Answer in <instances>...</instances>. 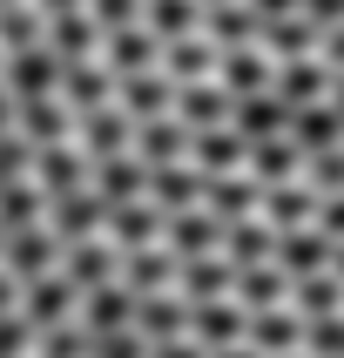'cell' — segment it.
<instances>
[{"label":"cell","mask_w":344,"mask_h":358,"mask_svg":"<svg viewBox=\"0 0 344 358\" xmlns=\"http://www.w3.org/2000/svg\"><path fill=\"white\" fill-rule=\"evenodd\" d=\"M176 278H182V257L169 250V243H149V250H128V257H121V284H128L135 298H149V291H169Z\"/></svg>","instance_id":"obj_22"},{"label":"cell","mask_w":344,"mask_h":358,"mask_svg":"<svg viewBox=\"0 0 344 358\" xmlns=\"http://www.w3.org/2000/svg\"><path fill=\"white\" fill-rule=\"evenodd\" d=\"M88 14L101 20V34H115V27H135L149 14V0H88Z\"/></svg>","instance_id":"obj_47"},{"label":"cell","mask_w":344,"mask_h":358,"mask_svg":"<svg viewBox=\"0 0 344 358\" xmlns=\"http://www.w3.org/2000/svg\"><path fill=\"white\" fill-rule=\"evenodd\" d=\"M40 358H95V331L88 324H54V331H40Z\"/></svg>","instance_id":"obj_43"},{"label":"cell","mask_w":344,"mask_h":358,"mask_svg":"<svg viewBox=\"0 0 344 358\" xmlns=\"http://www.w3.org/2000/svg\"><path fill=\"white\" fill-rule=\"evenodd\" d=\"M290 122H297V108L270 88V95H243L237 101V129L250 142H277V136H290Z\"/></svg>","instance_id":"obj_26"},{"label":"cell","mask_w":344,"mask_h":358,"mask_svg":"<svg viewBox=\"0 0 344 358\" xmlns=\"http://www.w3.org/2000/svg\"><path fill=\"white\" fill-rule=\"evenodd\" d=\"M61 81H68V61H61L47 41H34V48L7 55V88H14L20 101H27V95H61Z\"/></svg>","instance_id":"obj_5"},{"label":"cell","mask_w":344,"mask_h":358,"mask_svg":"<svg viewBox=\"0 0 344 358\" xmlns=\"http://www.w3.org/2000/svg\"><path fill=\"white\" fill-rule=\"evenodd\" d=\"M290 271L283 264H237V304L243 311H277L283 298H290Z\"/></svg>","instance_id":"obj_25"},{"label":"cell","mask_w":344,"mask_h":358,"mask_svg":"<svg viewBox=\"0 0 344 358\" xmlns=\"http://www.w3.org/2000/svg\"><path fill=\"white\" fill-rule=\"evenodd\" d=\"M304 149H297V136H277V142H250V176L263 182V189H277V182H297L304 176Z\"/></svg>","instance_id":"obj_27"},{"label":"cell","mask_w":344,"mask_h":358,"mask_svg":"<svg viewBox=\"0 0 344 358\" xmlns=\"http://www.w3.org/2000/svg\"><path fill=\"white\" fill-rule=\"evenodd\" d=\"M162 68H169L176 81H216V68H223V48H216L209 34H182V41H169Z\"/></svg>","instance_id":"obj_35"},{"label":"cell","mask_w":344,"mask_h":358,"mask_svg":"<svg viewBox=\"0 0 344 358\" xmlns=\"http://www.w3.org/2000/svg\"><path fill=\"white\" fill-rule=\"evenodd\" d=\"M34 41H47V14H40L34 0L0 7V55H20V48H34Z\"/></svg>","instance_id":"obj_41"},{"label":"cell","mask_w":344,"mask_h":358,"mask_svg":"<svg viewBox=\"0 0 344 358\" xmlns=\"http://www.w3.org/2000/svg\"><path fill=\"white\" fill-rule=\"evenodd\" d=\"M216 81L230 88V95H270L277 88V61H270V48H257V41H243V48H223V68Z\"/></svg>","instance_id":"obj_6"},{"label":"cell","mask_w":344,"mask_h":358,"mask_svg":"<svg viewBox=\"0 0 344 358\" xmlns=\"http://www.w3.org/2000/svg\"><path fill=\"white\" fill-rule=\"evenodd\" d=\"M209 358H263V352H257L250 338H243V345H223V352H209Z\"/></svg>","instance_id":"obj_58"},{"label":"cell","mask_w":344,"mask_h":358,"mask_svg":"<svg viewBox=\"0 0 344 358\" xmlns=\"http://www.w3.org/2000/svg\"><path fill=\"white\" fill-rule=\"evenodd\" d=\"M156 352V345L142 338L135 324H128V331H108V338H95V358H149Z\"/></svg>","instance_id":"obj_49"},{"label":"cell","mask_w":344,"mask_h":358,"mask_svg":"<svg viewBox=\"0 0 344 358\" xmlns=\"http://www.w3.org/2000/svg\"><path fill=\"white\" fill-rule=\"evenodd\" d=\"M61 95H68V108H75V115H95V108H108V101L121 95V75L108 68V61H68Z\"/></svg>","instance_id":"obj_14"},{"label":"cell","mask_w":344,"mask_h":358,"mask_svg":"<svg viewBox=\"0 0 344 358\" xmlns=\"http://www.w3.org/2000/svg\"><path fill=\"white\" fill-rule=\"evenodd\" d=\"M7 129H20V95L0 81V136H7Z\"/></svg>","instance_id":"obj_52"},{"label":"cell","mask_w":344,"mask_h":358,"mask_svg":"<svg viewBox=\"0 0 344 358\" xmlns=\"http://www.w3.org/2000/svg\"><path fill=\"white\" fill-rule=\"evenodd\" d=\"M162 55H169V41H162L149 20L115 27V34H108V48H101V61H108L115 75H149V68H162Z\"/></svg>","instance_id":"obj_8"},{"label":"cell","mask_w":344,"mask_h":358,"mask_svg":"<svg viewBox=\"0 0 344 358\" xmlns=\"http://www.w3.org/2000/svg\"><path fill=\"white\" fill-rule=\"evenodd\" d=\"M34 182L47 189V196H75V189H88V182H95V156H88V149L54 142V149H40V156H34Z\"/></svg>","instance_id":"obj_12"},{"label":"cell","mask_w":344,"mask_h":358,"mask_svg":"<svg viewBox=\"0 0 344 358\" xmlns=\"http://www.w3.org/2000/svg\"><path fill=\"white\" fill-rule=\"evenodd\" d=\"M0 257H7V223H0Z\"/></svg>","instance_id":"obj_61"},{"label":"cell","mask_w":344,"mask_h":358,"mask_svg":"<svg viewBox=\"0 0 344 358\" xmlns=\"http://www.w3.org/2000/svg\"><path fill=\"white\" fill-rule=\"evenodd\" d=\"M277 264L290 271V278H317V271H331V264H338V237H331L324 223L283 230V237H277Z\"/></svg>","instance_id":"obj_7"},{"label":"cell","mask_w":344,"mask_h":358,"mask_svg":"<svg viewBox=\"0 0 344 358\" xmlns=\"http://www.w3.org/2000/svg\"><path fill=\"white\" fill-rule=\"evenodd\" d=\"M304 352H311V358H344V311H338V318H311V324H304Z\"/></svg>","instance_id":"obj_46"},{"label":"cell","mask_w":344,"mask_h":358,"mask_svg":"<svg viewBox=\"0 0 344 358\" xmlns=\"http://www.w3.org/2000/svg\"><path fill=\"white\" fill-rule=\"evenodd\" d=\"M290 298H297V318H338L344 311V278L338 271H317V278H297L290 284Z\"/></svg>","instance_id":"obj_39"},{"label":"cell","mask_w":344,"mask_h":358,"mask_svg":"<svg viewBox=\"0 0 344 358\" xmlns=\"http://www.w3.org/2000/svg\"><path fill=\"white\" fill-rule=\"evenodd\" d=\"M40 210H54V196H47L34 176L27 182H0V223H7V230H34Z\"/></svg>","instance_id":"obj_40"},{"label":"cell","mask_w":344,"mask_h":358,"mask_svg":"<svg viewBox=\"0 0 344 358\" xmlns=\"http://www.w3.org/2000/svg\"><path fill=\"white\" fill-rule=\"evenodd\" d=\"M47 48H54L61 61H95V48H108V34H101V20L81 7V14L47 20Z\"/></svg>","instance_id":"obj_30"},{"label":"cell","mask_w":344,"mask_h":358,"mask_svg":"<svg viewBox=\"0 0 344 358\" xmlns=\"http://www.w3.org/2000/svg\"><path fill=\"white\" fill-rule=\"evenodd\" d=\"M75 298H81V284L68 278V271H54V278H34V284H27L20 311H27V324H34V331H54V324H68Z\"/></svg>","instance_id":"obj_16"},{"label":"cell","mask_w":344,"mask_h":358,"mask_svg":"<svg viewBox=\"0 0 344 358\" xmlns=\"http://www.w3.org/2000/svg\"><path fill=\"white\" fill-rule=\"evenodd\" d=\"M202 34L216 41V48H243V41H263V14L250 0H223V7L202 14Z\"/></svg>","instance_id":"obj_34"},{"label":"cell","mask_w":344,"mask_h":358,"mask_svg":"<svg viewBox=\"0 0 344 358\" xmlns=\"http://www.w3.org/2000/svg\"><path fill=\"white\" fill-rule=\"evenodd\" d=\"M68 129H81V115L68 108V95H27L20 101V136L34 142V149L68 142Z\"/></svg>","instance_id":"obj_15"},{"label":"cell","mask_w":344,"mask_h":358,"mask_svg":"<svg viewBox=\"0 0 344 358\" xmlns=\"http://www.w3.org/2000/svg\"><path fill=\"white\" fill-rule=\"evenodd\" d=\"M169 237V210L156 196H135V203H115V217H108V243H115L121 257L128 250H149V243Z\"/></svg>","instance_id":"obj_3"},{"label":"cell","mask_w":344,"mask_h":358,"mask_svg":"<svg viewBox=\"0 0 344 358\" xmlns=\"http://www.w3.org/2000/svg\"><path fill=\"white\" fill-rule=\"evenodd\" d=\"M189 149H196V129H189L182 115H156V122H135V156L149 162V169L189 162Z\"/></svg>","instance_id":"obj_10"},{"label":"cell","mask_w":344,"mask_h":358,"mask_svg":"<svg viewBox=\"0 0 344 358\" xmlns=\"http://www.w3.org/2000/svg\"><path fill=\"white\" fill-rule=\"evenodd\" d=\"M331 88H338V68H331L324 55H297V61H277V95L290 101V108L331 101Z\"/></svg>","instance_id":"obj_9"},{"label":"cell","mask_w":344,"mask_h":358,"mask_svg":"<svg viewBox=\"0 0 344 358\" xmlns=\"http://www.w3.org/2000/svg\"><path fill=\"white\" fill-rule=\"evenodd\" d=\"M317 55H324V61H331V68L344 75V27H331V34H324V48H317Z\"/></svg>","instance_id":"obj_55"},{"label":"cell","mask_w":344,"mask_h":358,"mask_svg":"<svg viewBox=\"0 0 344 358\" xmlns=\"http://www.w3.org/2000/svg\"><path fill=\"white\" fill-rule=\"evenodd\" d=\"M176 95H182V81L169 75V68H149V75H121V108L135 122H156V115H176Z\"/></svg>","instance_id":"obj_13"},{"label":"cell","mask_w":344,"mask_h":358,"mask_svg":"<svg viewBox=\"0 0 344 358\" xmlns=\"http://www.w3.org/2000/svg\"><path fill=\"white\" fill-rule=\"evenodd\" d=\"M34 156H40L34 142L20 136V129H7V136H0V182H27L34 176Z\"/></svg>","instance_id":"obj_44"},{"label":"cell","mask_w":344,"mask_h":358,"mask_svg":"<svg viewBox=\"0 0 344 358\" xmlns=\"http://www.w3.org/2000/svg\"><path fill=\"white\" fill-rule=\"evenodd\" d=\"M263 210H270V223H277V230H304V223H317V217H324V196L297 176V182L263 189Z\"/></svg>","instance_id":"obj_29"},{"label":"cell","mask_w":344,"mask_h":358,"mask_svg":"<svg viewBox=\"0 0 344 358\" xmlns=\"http://www.w3.org/2000/svg\"><path fill=\"white\" fill-rule=\"evenodd\" d=\"M14 291H20V278L7 271V264H0V318H7V311H20V298H14Z\"/></svg>","instance_id":"obj_54"},{"label":"cell","mask_w":344,"mask_h":358,"mask_svg":"<svg viewBox=\"0 0 344 358\" xmlns=\"http://www.w3.org/2000/svg\"><path fill=\"white\" fill-rule=\"evenodd\" d=\"M34 7H40V14H47V20H61V14H81L88 0H34Z\"/></svg>","instance_id":"obj_56"},{"label":"cell","mask_w":344,"mask_h":358,"mask_svg":"<svg viewBox=\"0 0 344 358\" xmlns=\"http://www.w3.org/2000/svg\"><path fill=\"white\" fill-rule=\"evenodd\" d=\"M277 223H257V217H237L230 237H223V257L230 264H277Z\"/></svg>","instance_id":"obj_36"},{"label":"cell","mask_w":344,"mask_h":358,"mask_svg":"<svg viewBox=\"0 0 344 358\" xmlns=\"http://www.w3.org/2000/svg\"><path fill=\"white\" fill-rule=\"evenodd\" d=\"M115 264H121V250L108 237H88V243H68V257H61V271L81 284V291H101V284L115 278Z\"/></svg>","instance_id":"obj_32"},{"label":"cell","mask_w":344,"mask_h":358,"mask_svg":"<svg viewBox=\"0 0 344 358\" xmlns=\"http://www.w3.org/2000/svg\"><path fill=\"white\" fill-rule=\"evenodd\" d=\"M0 7H20V0H0Z\"/></svg>","instance_id":"obj_63"},{"label":"cell","mask_w":344,"mask_h":358,"mask_svg":"<svg viewBox=\"0 0 344 358\" xmlns=\"http://www.w3.org/2000/svg\"><path fill=\"white\" fill-rule=\"evenodd\" d=\"M54 257H68V243L54 237V223H34V230H7V271H14L20 284L34 278H54Z\"/></svg>","instance_id":"obj_2"},{"label":"cell","mask_w":344,"mask_h":358,"mask_svg":"<svg viewBox=\"0 0 344 358\" xmlns=\"http://www.w3.org/2000/svg\"><path fill=\"white\" fill-rule=\"evenodd\" d=\"M290 136H297L304 156H317V149H344V108H338V101H311V108H297Z\"/></svg>","instance_id":"obj_33"},{"label":"cell","mask_w":344,"mask_h":358,"mask_svg":"<svg viewBox=\"0 0 344 358\" xmlns=\"http://www.w3.org/2000/svg\"><path fill=\"white\" fill-rule=\"evenodd\" d=\"M95 189H101L108 203H135V196H149V162H142L135 149L101 156V162H95Z\"/></svg>","instance_id":"obj_28"},{"label":"cell","mask_w":344,"mask_h":358,"mask_svg":"<svg viewBox=\"0 0 344 358\" xmlns=\"http://www.w3.org/2000/svg\"><path fill=\"white\" fill-rule=\"evenodd\" d=\"M149 358H209V345H202V338H169V345H156Z\"/></svg>","instance_id":"obj_51"},{"label":"cell","mask_w":344,"mask_h":358,"mask_svg":"<svg viewBox=\"0 0 344 358\" xmlns=\"http://www.w3.org/2000/svg\"><path fill=\"white\" fill-rule=\"evenodd\" d=\"M176 291L189 304H216V298H237V264L223 257H182V278H176Z\"/></svg>","instance_id":"obj_18"},{"label":"cell","mask_w":344,"mask_h":358,"mask_svg":"<svg viewBox=\"0 0 344 358\" xmlns=\"http://www.w3.org/2000/svg\"><path fill=\"white\" fill-rule=\"evenodd\" d=\"M304 14L317 20L324 34H331V27H344V0H304Z\"/></svg>","instance_id":"obj_50"},{"label":"cell","mask_w":344,"mask_h":358,"mask_svg":"<svg viewBox=\"0 0 344 358\" xmlns=\"http://www.w3.org/2000/svg\"><path fill=\"white\" fill-rule=\"evenodd\" d=\"M317 223H324V230H331V237L344 243V196H324V217H317Z\"/></svg>","instance_id":"obj_53"},{"label":"cell","mask_w":344,"mask_h":358,"mask_svg":"<svg viewBox=\"0 0 344 358\" xmlns=\"http://www.w3.org/2000/svg\"><path fill=\"white\" fill-rule=\"evenodd\" d=\"M250 345H257L263 358H283V352H297L304 345V318L297 311H250Z\"/></svg>","instance_id":"obj_38"},{"label":"cell","mask_w":344,"mask_h":358,"mask_svg":"<svg viewBox=\"0 0 344 358\" xmlns=\"http://www.w3.org/2000/svg\"><path fill=\"white\" fill-rule=\"evenodd\" d=\"M331 101H338V108H344V75H338V88H331Z\"/></svg>","instance_id":"obj_59"},{"label":"cell","mask_w":344,"mask_h":358,"mask_svg":"<svg viewBox=\"0 0 344 358\" xmlns=\"http://www.w3.org/2000/svg\"><path fill=\"white\" fill-rule=\"evenodd\" d=\"M223 237H230V223H223L209 203H189V210H176V217H169V237H162V243H169L176 257H216Z\"/></svg>","instance_id":"obj_4"},{"label":"cell","mask_w":344,"mask_h":358,"mask_svg":"<svg viewBox=\"0 0 344 358\" xmlns=\"http://www.w3.org/2000/svg\"><path fill=\"white\" fill-rule=\"evenodd\" d=\"M142 311V298L128 291V284H101V291H88L81 298V324L95 331V338H108V331H128Z\"/></svg>","instance_id":"obj_20"},{"label":"cell","mask_w":344,"mask_h":358,"mask_svg":"<svg viewBox=\"0 0 344 358\" xmlns=\"http://www.w3.org/2000/svg\"><path fill=\"white\" fill-rule=\"evenodd\" d=\"M34 338H40V331L27 324V311H7V318H0V358H27Z\"/></svg>","instance_id":"obj_48"},{"label":"cell","mask_w":344,"mask_h":358,"mask_svg":"<svg viewBox=\"0 0 344 358\" xmlns=\"http://www.w3.org/2000/svg\"><path fill=\"white\" fill-rule=\"evenodd\" d=\"M108 217H115V203L101 196L95 182H88V189H75V196H54V210H47V223H54V237H61V243L108 237Z\"/></svg>","instance_id":"obj_1"},{"label":"cell","mask_w":344,"mask_h":358,"mask_svg":"<svg viewBox=\"0 0 344 358\" xmlns=\"http://www.w3.org/2000/svg\"><path fill=\"white\" fill-rule=\"evenodd\" d=\"M257 14H304V0H250Z\"/></svg>","instance_id":"obj_57"},{"label":"cell","mask_w":344,"mask_h":358,"mask_svg":"<svg viewBox=\"0 0 344 358\" xmlns=\"http://www.w3.org/2000/svg\"><path fill=\"white\" fill-rule=\"evenodd\" d=\"M176 115L189 122V129H223V122H237V95H230L223 81H182Z\"/></svg>","instance_id":"obj_21"},{"label":"cell","mask_w":344,"mask_h":358,"mask_svg":"<svg viewBox=\"0 0 344 358\" xmlns=\"http://www.w3.org/2000/svg\"><path fill=\"white\" fill-rule=\"evenodd\" d=\"M331 271H338V278H344V243H338V264H331Z\"/></svg>","instance_id":"obj_60"},{"label":"cell","mask_w":344,"mask_h":358,"mask_svg":"<svg viewBox=\"0 0 344 358\" xmlns=\"http://www.w3.org/2000/svg\"><path fill=\"white\" fill-rule=\"evenodd\" d=\"M202 203H209V210H216L223 223H237V217H250V210L263 203V182L250 176V169H237V176H209Z\"/></svg>","instance_id":"obj_37"},{"label":"cell","mask_w":344,"mask_h":358,"mask_svg":"<svg viewBox=\"0 0 344 358\" xmlns=\"http://www.w3.org/2000/svg\"><path fill=\"white\" fill-rule=\"evenodd\" d=\"M189 311H196V304L176 298V291H149V298H142V311H135V331H142L149 345L189 338Z\"/></svg>","instance_id":"obj_23"},{"label":"cell","mask_w":344,"mask_h":358,"mask_svg":"<svg viewBox=\"0 0 344 358\" xmlns=\"http://www.w3.org/2000/svg\"><path fill=\"white\" fill-rule=\"evenodd\" d=\"M189 338H202L209 352H223V345H243V338H250V311H243L237 298L196 304V311H189Z\"/></svg>","instance_id":"obj_19"},{"label":"cell","mask_w":344,"mask_h":358,"mask_svg":"<svg viewBox=\"0 0 344 358\" xmlns=\"http://www.w3.org/2000/svg\"><path fill=\"white\" fill-rule=\"evenodd\" d=\"M202 189H209V176H202L196 162H169V169H149V196L176 217V210H189V203H202Z\"/></svg>","instance_id":"obj_31"},{"label":"cell","mask_w":344,"mask_h":358,"mask_svg":"<svg viewBox=\"0 0 344 358\" xmlns=\"http://www.w3.org/2000/svg\"><path fill=\"white\" fill-rule=\"evenodd\" d=\"M202 14H209L202 0H149L142 20H149L162 41H182V34H202Z\"/></svg>","instance_id":"obj_42"},{"label":"cell","mask_w":344,"mask_h":358,"mask_svg":"<svg viewBox=\"0 0 344 358\" xmlns=\"http://www.w3.org/2000/svg\"><path fill=\"white\" fill-rule=\"evenodd\" d=\"M202 7H223V0H202Z\"/></svg>","instance_id":"obj_62"},{"label":"cell","mask_w":344,"mask_h":358,"mask_svg":"<svg viewBox=\"0 0 344 358\" xmlns=\"http://www.w3.org/2000/svg\"><path fill=\"white\" fill-rule=\"evenodd\" d=\"M81 149H88V156H121V149H135V115H128V108H121V101H108V108H95V115H81Z\"/></svg>","instance_id":"obj_17"},{"label":"cell","mask_w":344,"mask_h":358,"mask_svg":"<svg viewBox=\"0 0 344 358\" xmlns=\"http://www.w3.org/2000/svg\"><path fill=\"white\" fill-rule=\"evenodd\" d=\"M263 48H270L277 61L317 55V48H324V27L311 14H263Z\"/></svg>","instance_id":"obj_24"},{"label":"cell","mask_w":344,"mask_h":358,"mask_svg":"<svg viewBox=\"0 0 344 358\" xmlns=\"http://www.w3.org/2000/svg\"><path fill=\"white\" fill-rule=\"evenodd\" d=\"M189 162H196L202 176H237V169H250V136H243L237 122H223V129H196Z\"/></svg>","instance_id":"obj_11"},{"label":"cell","mask_w":344,"mask_h":358,"mask_svg":"<svg viewBox=\"0 0 344 358\" xmlns=\"http://www.w3.org/2000/svg\"><path fill=\"white\" fill-rule=\"evenodd\" d=\"M304 182L317 196H344V149H317V156L304 162Z\"/></svg>","instance_id":"obj_45"}]
</instances>
